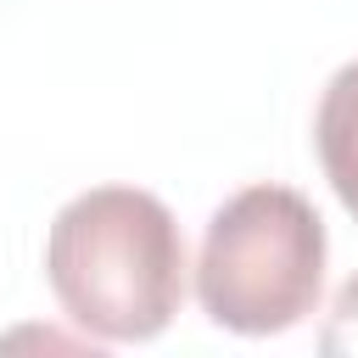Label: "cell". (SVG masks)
Wrapping results in <instances>:
<instances>
[{"mask_svg":"<svg viewBox=\"0 0 358 358\" xmlns=\"http://www.w3.org/2000/svg\"><path fill=\"white\" fill-rule=\"evenodd\" d=\"M45 280L95 341H151L185 296V235L151 190L95 185L56 213Z\"/></svg>","mask_w":358,"mask_h":358,"instance_id":"6da1fadb","label":"cell"},{"mask_svg":"<svg viewBox=\"0 0 358 358\" xmlns=\"http://www.w3.org/2000/svg\"><path fill=\"white\" fill-rule=\"evenodd\" d=\"M324 291V224L291 185L235 190L201 235V313L235 336H280L313 313Z\"/></svg>","mask_w":358,"mask_h":358,"instance_id":"7a4b0ae2","label":"cell"},{"mask_svg":"<svg viewBox=\"0 0 358 358\" xmlns=\"http://www.w3.org/2000/svg\"><path fill=\"white\" fill-rule=\"evenodd\" d=\"M313 145H319V162H324L330 190L358 218V62H347L324 84L319 112H313Z\"/></svg>","mask_w":358,"mask_h":358,"instance_id":"3957f363","label":"cell"},{"mask_svg":"<svg viewBox=\"0 0 358 358\" xmlns=\"http://www.w3.org/2000/svg\"><path fill=\"white\" fill-rule=\"evenodd\" d=\"M319 347L358 358V274L336 291V302H330V313H324V330H319Z\"/></svg>","mask_w":358,"mask_h":358,"instance_id":"277c9868","label":"cell"}]
</instances>
